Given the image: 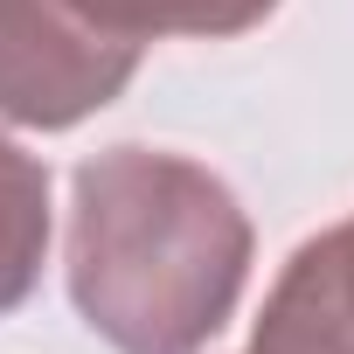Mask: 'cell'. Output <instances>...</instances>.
Listing matches in <instances>:
<instances>
[{"label":"cell","instance_id":"1","mask_svg":"<svg viewBox=\"0 0 354 354\" xmlns=\"http://www.w3.org/2000/svg\"><path fill=\"white\" fill-rule=\"evenodd\" d=\"M250 278V216L209 167L111 146L77 167L70 299L118 354H202Z\"/></svg>","mask_w":354,"mask_h":354},{"label":"cell","instance_id":"2","mask_svg":"<svg viewBox=\"0 0 354 354\" xmlns=\"http://www.w3.org/2000/svg\"><path fill=\"white\" fill-rule=\"evenodd\" d=\"M139 70V42L104 35L70 0H0V118L63 132L104 111Z\"/></svg>","mask_w":354,"mask_h":354},{"label":"cell","instance_id":"3","mask_svg":"<svg viewBox=\"0 0 354 354\" xmlns=\"http://www.w3.org/2000/svg\"><path fill=\"white\" fill-rule=\"evenodd\" d=\"M250 354H354V216L292 250Z\"/></svg>","mask_w":354,"mask_h":354},{"label":"cell","instance_id":"4","mask_svg":"<svg viewBox=\"0 0 354 354\" xmlns=\"http://www.w3.org/2000/svg\"><path fill=\"white\" fill-rule=\"evenodd\" d=\"M42 250H49V174L35 153H21L0 132V313H15L35 292Z\"/></svg>","mask_w":354,"mask_h":354},{"label":"cell","instance_id":"5","mask_svg":"<svg viewBox=\"0 0 354 354\" xmlns=\"http://www.w3.org/2000/svg\"><path fill=\"white\" fill-rule=\"evenodd\" d=\"M77 15H91L118 42H153V35H243L257 28L278 0H70Z\"/></svg>","mask_w":354,"mask_h":354}]
</instances>
